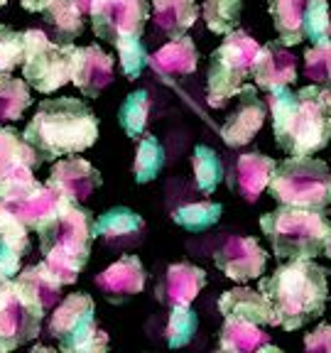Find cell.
Listing matches in <instances>:
<instances>
[{
	"label": "cell",
	"instance_id": "1",
	"mask_svg": "<svg viewBox=\"0 0 331 353\" xmlns=\"http://www.w3.org/2000/svg\"><path fill=\"white\" fill-rule=\"evenodd\" d=\"M329 272L314 258H299L280 265L272 275L258 277V292L272 307V326L297 331L319 319L329 299Z\"/></svg>",
	"mask_w": 331,
	"mask_h": 353
},
{
	"label": "cell",
	"instance_id": "2",
	"mask_svg": "<svg viewBox=\"0 0 331 353\" xmlns=\"http://www.w3.org/2000/svg\"><path fill=\"white\" fill-rule=\"evenodd\" d=\"M22 138L42 162H54L66 154H79L99 140V118L74 96L44 99L22 130Z\"/></svg>",
	"mask_w": 331,
	"mask_h": 353
},
{
	"label": "cell",
	"instance_id": "3",
	"mask_svg": "<svg viewBox=\"0 0 331 353\" xmlns=\"http://www.w3.org/2000/svg\"><path fill=\"white\" fill-rule=\"evenodd\" d=\"M321 88L317 83L299 91L282 86L268 96L272 132L287 154H314L331 143V113L321 99Z\"/></svg>",
	"mask_w": 331,
	"mask_h": 353
},
{
	"label": "cell",
	"instance_id": "4",
	"mask_svg": "<svg viewBox=\"0 0 331 353\" xmlns=\"http://www.w3.org/2000/svg\"><path fill=\"white\" fill-rule=\"evenodd\" d=\"M94 214L79 201L64 199L50 219L39 223V250L42 263L54 272L61 285H74L79 272L86 268L94 245Z\"/></svg>",
	"mask_w": 331,
	"mask_h": 353
},
{
	"label": "cell",
	"instance_id": "5",
	"mask_svg": "<svg viewBox=\"0 0 331 353\" xmlns=\"http://www.w3.org/2000/svg\"><path fill=\"white\" fill-rule=\"evenodd\" d=\"M260 228L270 241L275 258L299 260L324 255L331 238V219L321 209L280 204V209L260 216Z\"/></svg>",
	"mask_w": 331,
	"mask_h": 353
},
{
	"label": "cell",
	"instance_id": "6",
	"mask_svg": "<svg viewBox=\"0 0 331 353\" xmlns=\"http://www.w3.org/2000/svg\"><path fill=\"white\" fill-rule=\"evenodd\" d=\"M268 192L277 204L324 211L331 206V170L312 154H292L275 165Z\"/></svg>",
	"mask_w": 331,
	"mask_h": 353
},
{
	"label": "cell",
	"instance_id": "7",
	"mask_svg": "<svg viewBox=\"0 0 331 353\" xmlns=\"http://www.w3.org/2000/svg\"><path fill=\"white\" fill-rule=\"evenodd\" d=\"M258 50L260 44L248 32L236 28L211 52L206 72V99L211 108H223L238 94V88L248 79Z\"/></svg>",
	"mask_w": 331,
	"mask_h": 353
},
{
	"label": "cell",
	"instance_id": "8",
	"mask_svg": "<svg viewBox=\"0 0 331 353\" xmlns=\"http://www.w3.org/2000/svg\"><path fill=\"white\" fill-rule=\"evenodd\" d=\"M47 331L66 353L108 351V334L96 326V304L86 292L66 294L52 312Z\"/></svg>",
	"mask_w": 331,
	"mask_h": 353
},
{
	"label": "cell",
	"instance_id": "9",
	"mask_svg": "<svg viewBox=\"0 0 331 353\" xmlns=\"http://www.w3.org/2000/svg\"><path fill=\"white\" fill-rule=\"evenodd\" d=\"M74 52L72 42H52L42 30L22 32V79L39 94H54L72 81Z\"/></svg>",
	"mask_w": 331,
	"mask_h": 353
},
{
	"label": "cell",
	"instance_id": "10",
	"mask_svg": "<svg viewBox=\"0 0 331 353\" xmlns=\"http://www.w3.org/2000/svg\"><path fill=\"white\" fill-rule=\"evenodd\" d=\"M268 10L285 47L304 39L317 44L331 37L329 0H268Z\"/></svg>",
	"mask_w": 331,
	"mask_h": 353
},
{
	"label": "cell",
	"instance_id": "11",
	"mask_svg": "<svg viewBox=\"0 0 331 353\" xmlns=\"http://www.w3.org/2000/svg\"><path fill=\"white\" fill-rule=\"evenodd\" d=\"M44 314L47 312L42 309V304L15 277L0 287V331L10 336L17 346L39 336Z\"/></svg>",
	"mask_w": 331,
	"mask_h": 353
},
{
	"label": "cell",
	"instance_id": "12",
	"mask_svg": "<svg viewBox=\"0 0 331 353\" xmlns=\"http://www.w3.org/2000/svg\"><path fill=\"white\" fill-rule=\"evenodd\" d=\"M150 20L148 0H106L101 10L91 15V25L99 39L116 44L118 39L143 37Z\"/></svg>",
	"mask_w": 331,
	"mask_h": 353
},
{
	"label": "cell",
	"instance_id": "13",
	"mask_svg": "<svg viewBox=\"0 0 331 353\" xmlns=\"http://www.w3.org/2000/svg\"><path fill=\"white\" fill-rule=\"evenodd\" d=\"M214 263L228 280L248 282L263 277L265 265H268V253L255 238L233 236L221 248H216Z\"/></svg>",
	"mask_w": 331,
	"mask_h": 353
},
{
	"label": "cell",
	"instance_id": "14",
	"mask_svg": "<svg viewBox=\"0 0 331 353\" xmlns=\"http://www.w3.org/2000/svg\"><path fill=\"white\" fill-rule=\"evenodd\" d=\"M233 99H236V110L221 125V138L228 148H243L263 130L268 108H265L263 99L255 94L253 83H243Z\"/></svg>",
	"mask_w": 331,
	"mask_h": 353
},
{
	"label": "cell",
	"instance_id": "15",
	"mask_svg": "<svg viewBox=\"0 0 331 353\" xmlns=\"http://www.w3.org/2000/svg\"><path fill=\"white\" fill-rule=\"evenodd\" d=\"M145 282H148V272L138 255H123L101 275H96V287L110 304H126L128 299L143 292Z\"/></svg>",
	"mask_w": 331,
	"mask_h": 353
},
{
	"label": "cell",
	"instance_id": "16",
	"mask_svg": "<svg viewBox=\"0 0 331 353\" xmlns=\"http://www.w3.org/2000/svg\"><path fill=\"white\" fill-rule=\"evenodd\" d=\"M113 57L106 54L99 44L77 47L72 66V83L86 99H99L113 81Z\"/></svg>",
	"mask_w": 331,
	"mask_h": 353
},
{
	"label": "cell",
	"instance_id": "17",
	"mask_svg": "<svg viewBox=\"0 0 331 353\" xmlns=\"http://www.w3.org/2000/svg\"><path fill=\"white\" fill-rule=\"evenodd\" d=\"M101 172L96 170L91 162H86L83 157H69L66 160H59L50 172V184L52 189L61 194L69 201H86V199L94 196V192L101 187Z\"/></svg>",
	"mask_w": 331,
	"mask_h": 353
},
{
	"label": "cell",
	"instance_id": "18",
	"mask_svg": "<svg viewBox=\"0 0 331 353\" xmlns=\"http://www.w3.org/2000/svg\"><path fill=\"white\" fill-rule=\"evenodd\" d=\"M250 77L255 79V86L270 94L275 88L290 86L297 81V59L287 52L282 42H268L255 54Z\"/></svg>",
	"mask_w": 331,
	"mask_h": 353
},
{
	"label": "cell",
	"instance_id": "19",
	"mask_svg": "<svg viewBox=\"0 0 331 353\" xmlns=\"http://www.w3.org/2000/svg\"><path fill=\"white\" fill-rule=\"evenodd\" d=\"M206 287V270L192 263H174L165 270L154 294L165 307L192 304L197 294Z\"/></svg>",
	"mask_w": 331,
	"mask_h": 353
},
{
	"label": "cell",
	"instance_id": "20",
	"mask_svg": "<svg viewBox=\"0 0 331 353\" xmlns=\"http://www.w3.org/2000/svg\"><path fill=\"white\" fill-rule=\"evenodd\" d=\"M277 162L272 157L263 152H245L241 154L233 165V176H231V189L248 204H255L260 199V194L268 189L272 172H275Z\"/></svg>",
	"mask_w": 331,
	"mask_h": 353
},
{
	"label": "cell",
	"instance_id": "21",
	"mask_svg": "<svg viewBox=\"0 0 331 353\" xmlns=\"http://www.w3.org/2000/svg\"><path fill=\"white\" fill-rule=\"evenodd\" d=\"M148 66H152V72L162 79V81H174V79L189 77L197 72L199 66V50L197 42L187 34L174 37L170 44L160 47L150 57Z\"/></svg>",
	"mask_w": 331,
	"mask_h": 353
},
{
	"label": "cell",
	"instance_id": "22",
	"mask_svg": "<svg viewBox=\"0 0 331 353\" xmlns=\"http://www.w3.org/2000/svg\"><path fill=\"white\" fill-rule=\"evenodd\" d=\"M28 250V226L0 201V272L12 280L20 272V260Z\"/></svg>",
	"mask_w": 331,
	"mask_h": 353
},
{
	"label": "cell",
	"instance_id": "23",
	"mask_svg": "<svg viewBox=\"0 0 331 353\" xmlns=\"http://www.w3.org/2000/svg\"><path fill=\"white\" fill-rule=\"evenodd\" d=\"M219 312L223 319L253 321L258 326H272V307L263 292H255L250 287H233L221 294Z\"/></svg>",
	"mask_w": 331,
	"mask_h": 353
},
{
	"label": "cell",
	"instance_id": "24",
	"mask_svg": "<svg viewBox=\"0 0 331 353\" xmlns=\"http://www.w3.org/2000/svg\"><path fill=\"white\" fill-rule=\"evenodd\" d=\"M219 348L226 353H280V346H275L258 324L243 319H223L219 334Z\"/></svg>",
	"mask_w": 331,
	"mask_h": 353
},
{
	"label": "cell",
	"instance_id": "25",
	"mask_svg": "<svg viewBox=\"0 0 331 353\" xmlns=\"http://www.w3.org/2000/svg\"><path fill=\"white\" fill-rule=\"evenodd\" d=\"M145 228V221L138 211L128 206H113L96 219L94 233L106 243H132Z\"/></svg>",
	"mask_w": 331,
	"mask_h": 353
},
{
	"label": "cell",
	"instance_id": "26",
	"mask_svg": "<svg viewBox=\"0 0 331 353\" xmlns=\"http://www.w3.org/2000/svg\"><path fill=\"white\" fill-rule=\"evenodd\" d=\"M199 17L197 0H152V22L170 39L182 37Z\"/></svg>",
	"mask_w": 331,
	"mask_h": 353
},
{
	"label": "cell",
	"instance_id": "27",
	"mask_svg": "<svg viewBox=\"0 0 331 353\" xmlns=\"http://www.w3.org/2000/svg\"><path fill=\"white\" fill-rule=\"evenodd\" d=\"M61 201H64V196H61L57 189H52L50 184H42L39 189H34V192L28 194L25 199L10 204L8 209H10L28 228L37 231L39 223H44V221L50 219V216L59 209Z\"/></svg>",
	"mask_w": 331,
	"mask_h": 353
},
{
	"label": "cell",
	"instance_id": "28",
	"mask_svg": "<svg viewBox=\"0 0 331 353\" xmlns=\"http://www.w3.org/2000/svg\"><path fill=\"white\" fill-rule=\"evenodd\" d=\"M15 280L20 282L22 287H28V292L42 304L44 312H50L59 304L61 299V282L54 277V272L47 268L44 263L39 265H30L25 270H20L15 275Z\"/></svg>",
	"mask_w": 331,
	"mask_h": 353
},
{
	"label": "cell",
	"instance_id": "29",
	"mask_svg": "<svg viewBox=\"0 0 331 353\" xmlns=\"http://www.w3.org/2000/svg\"><path fill=\"white\" fill-rule=\"evenodd\" d=\"M37 165V154L25 143L20 132L0 125V179H6L8 174H12L20 167H32L34 170Z\"/></svg>",
	"mask_w": 331,
	"mask_h": 353
},
{
	"label": "cell",
	"instance_id": "30",
	"mask_svg": "<svg viewBox=\"0 0 331 353\" xmlns=\"http://www.w3.org/2000/svg\"><path fill=\"white\" fill-rule=\"evenodd\" d=\"M42 15L57 34V42H74L83 32V15L72 0H50Z\"/></svg>",
	"mask_w": 331,
	"mask_h": 353
},
{
	"label": "cell",
	"instance_id": "31",
	"mask_svg": "<svg viewBox=\"0 0 331 353\" xmlns=\"http://www.w3.org/2000/svg\"><path fill=\"white\" fill-rule=\"evenodd\" d=\"M30 105H32L30 83L10 74H0V123L20 121Z\"/></svg>",
	"mask_w": 331,
	"mask_h": 353
},
{
	"label": "cell",
	"instance_id": "32",
	"mask_svg": "<svg viewBox=\"0 0 331 353\" xmlns=\"http://www.w3.org/2000/svg\"><path fill=\"white\" fill-rule=\"evenodd\" d=\"M165 148L154 135H145L138 140V150H135V162H132V174H135V182L148 184L152 179H157L162 170H165Z\"/></svg>",
	"mask_w": 331,
	"mask_h": 353
},
{
	"label": "cell",
	"instance_id": "33",
	"mask_svg": "<svg viewBox=\"0 0 331 353\" xmlns=\"http://www.w3.org/2000/svg\"><path fill=\"white\" fill-rule=\"evenodd\" d=\"M150 118V96L145 88H138L123 99L121 108H118V123H121L123 132L128 138L140 140L145 132V125H148Z\"/></svg>",
	"mask_w": 331,
	"mask_h": 353
},
{
	"label": "cell",
	"instance_id": "34",
	"mask_svg": "<svg viewBox=\"0 0 331 353\" xmlns=\"http://www.w3.org/2000/svg\"><path fill=\"white\" fill-rule=\"evenodd\" d=\"M221 214H223V206L216 201H197L172 211V221L189 233H204L219 223Z\"/></svg>",
	"mask_w": 331,
	"mask_h": 353
},
{
	"label": "cell",
	"instance_id": "35",
	"mask_svg": "<svg viewBox=\"0 0 331 353\" xmlns=\"http://www.w3.org/2000/svg\"><path fill=\"white\" fill-rule=\"evenodd\" d=\"M192 170L194 182L201 189V194H214L216 187L223 182V162L219 152L209 145H197L192 152Z\"/></svg>",
	"mask_w": 331,
	"mask_h": 353
},
{
	"label": "cell",
	"instance_id": "36",
	"mask_svg": "<svg viewBox=\"0 0 331 353\" xmlns=\"http://www.w3.org/2000/svg\"><path fill=\"white\" fill-rule=\"evenodd\" d=\"M243 0H204V22L214 34H228L241 25Z\"/></svg>",
	"mask_w": 331,
	"mask_h": 353
},
{
	"label": "cell",
	"instance_id": "37",
	"mask_svg": "<svg viewBox=\"0 0 331 353\" xmlns=\"http://www.w3.org/2000/svg\"><path fill=\"white\" fill-rule=\"evenodd\" d=\"M170 319H167V329H165V339L170 348H182L187 346L194 339L199 329V316L189 304H177L170 307Z\"/></svg>",
	"mask_w": 331,
	"mask_h": 353
},
{
	"label": "cell",
	"instance_id": "38",
	"mask_svg": "<svg viewBox=\"0 0 331 353\" xmlns=\"http://www.w3.org/2000/svg\"><path fill=\"white\" fill-rule=\"evenodd\" d=\"M304 77L317 86H331V37L304 52Z\"/></svg>",
	"mask_w": 331,
	"mask_h": 353
},
{
	"label": "cell",
	"instance_id": "39",
	"mask_svg": "<svg viewBox=\"0 0 331 353\" xmlns=\"http://www.w3.org/2000/svg\"><path fill=\"white\" fill-rule=\"evenodd\" d=\"M118 50V61H121V72L128 79H138L145 72V66L150 61V54L145 50V44L140 37H128V39H118L113 44Z\"/></svg>",
	"mask_w": 331,
	"mask_h": 353
},
{
	"label": "cell",
	"instance_id": "40",
	"mask_svg": "<svg viewBox=\"0 0 331 353\" xmlns=\"http://www.w3.org/2000/svg\"><path fill=\"white\" fill-rule=\"evenodd\" d=\"M22 64V34L0 25V74H10Z\"/></svg>",
	"mask_w": 331,
	"mask_h": 353
},
{
	"label": "cell",
	"instance_id": "41",
	"mask_svg": "<svg viewBox=\"0 0 331 353\" xmlns=\"http://www.w3.org/2000/svg\"><path fill=\"white\" fill-rule=\"evenodd\" d=\"M304 348L309 353H331V324H319L304 336Z\"/></svg>",
	"mask_w": 331,
	"mask_h": 353
},
{
	"label": "cell",
	"instance_id": "42",
	"mask_svg": "<svg viewBox=\"0 0 331 353\" xmlns=\"http://www.w3.org/2000/svg\"><path fill=\"white\" fill-rule=\"evenodd\" d=\"M74 6L79 8V12H81V15H96V12L101 10V6H103L106 0H72Z\"/></svg>",
	"mask_w": 331,
	"mask_h": 353
},
{
	"label": "cell",
	"instance_id": "43",
	"mask_svg": "<svg viewBox=\"0 0 331 353\" xmlns=\"http://www.w3.org/2000/svg\"><path fill=\"white\" fill-rule=\"evenodd\" d=\"M50 0H20V6L28 12H42V8L47 6Z\"/></svg>",
	"mask_w": 331,
	"mask_h": 353
},
{
	"label": "cell",
	"instance_id": "44",
	"mask_svg": "<svg viewBox=\"0 0 331 353\" xmlns=\"http://www.w3.org/2000/svg\"><path fill=\"white\" fill-rule=\"evenodd\" d=\"M12 348H17V343L12 341L10 336H6V334H3V331H0V353L12 351Z\"/></svg>",
	"mask_w": 331,
	"mask_h": 353
},
{
	"label": "cell",
	"instance_id": "45",
	"mask_svg": "<svg viewBox=\"0 0 331 353\" xmlns=\"http://www.w3.org/2000/svg\"><path fill=\"white\" fill-rule=\"evenodd\" d=\"M321 99H324L326 108H329V113H331V88H321Z\"/></svg>",
	"mask_w": 331,
	"mask_h": 353
},
{
	"label": "cell",
	"instance_id": "46",
	"mask_svg": "<svg viewBox=\"0 0 331 353\" xmlns=\"http://www.w3.org/2000/svg\"><path fill=\"white\" fill-rule=\"evenodd\" d=\"M324 255L331 260V238H329V243H326V248H324Z\"/></svg>",
	"mask_w": 331,
	"mask_h": 353
},
{
	"label": "cell",
	"instance_id": "47",
	"mask_svg": "<svg viewBox=\"0 0 331 353\" xmlns=\"http://www.w3.org/2000/svg\"><path fill=\"white\" fill-rule=\"evenodd\" d=\"M8 280H10V277H6V275H3V272H0V287L6 285V282H8Z\"/></svg>",
	"mask_w": 331,
	"mask_h": 353
},
{
	"label": "cell",
	"instance_id": "48",
	"mask_svg": "<svg viewBox=\"0 0 331 353\" xmlns=\"http://www.w3.org/2000/svg\"><path fill=\"white\" fill-rule=\"evenodd\" d=\"M6 6H8V0H0V10H3Z\"/></svg>",
	"mask_w": 331,
	"mask_h": 353
}]
</instances>
